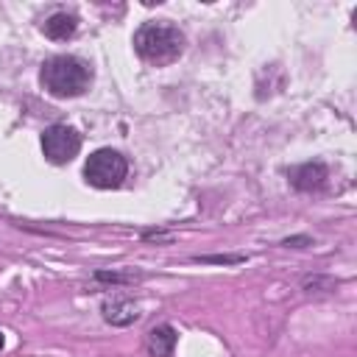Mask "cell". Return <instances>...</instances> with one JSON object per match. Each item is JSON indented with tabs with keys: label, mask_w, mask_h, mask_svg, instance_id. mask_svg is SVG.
<instances>
[{
	"label": "cell",
	"mask_w": 357,
	"mask_h": 357,
	"mask_svg": "<svg viewBox=\"0 0 357 357\" xmlns=\"http://www.w3.org/2000/svg\"><path fill=\"white\" fill-rule=\"evenodd\" d=\"M176 329L170 324H162V326H153L148 332V351L151 357H173V349H176Z\"/></svg>",
	"instance_id": "cell-8"
},
{
	"label": "cell",
	"mask_w": 357,
	"mask_h": 357,
	"mask_svg": "<svg viewBox=\"0 0 357 357\" xmlns=\"http://www.w3.org/2000/svg\"><path fill=\"white\" fill-rule=\"evenodd\" d=\"M39 145H42V153L50 165H67L78 156L81 151V134L73 128V126H64V123H56V126H47L39 137Z\"/></svg>",
	"instance_id": "cell-4"
},
{
	"label": "cell",
	"mask_w": 357,
	"mask_h": 357,
	"mask_svg": "<svg viewBox=\"0 0 357 357\" xmlns=\"http://www.w3.org/2000/svg\"><path fill=\"white\" fill-rule=\"evenodd\" d=\"M39 84L53 98H78L92 84V70L84 59L61 53L50 56L39 70Z\"/></svg>",
	"instance_id": "cell-2"
},
{
	"label": "cell",
	"mask_w": 357,
	"mask_h": 357,
	"mask_svg": "<svg viewBox=\"0 0 357 357\" xmlns=\"http://www.w3.org/2000/svg\"><path fill=\"white\" fill-rule=\"evenodd\" d=\"M128 176V159L114 148H98L84 162V178L95 190H114Z\"/></svg>",
	"instance_id": "cell-3"
},
{
	"label": "cell",
	"mask_w": 357,
	"mask_h": 357,
	"mask_svg": "<svg viewBox=\"0 0 357 357\" xmlns=\"http://www.w3.org/2000/svg\"><path fill=\"white\" fill-rule=\"evenodd\" d=\"M3 343H6V337H3V332H0V349H3Z\"/></svg>",
	"instance_id": "cell-10"
},
{
	"label": "cell",
	"mask_w": 357,
	"mask_h": 357,
	"mask_svg": "<svg viewBox=\"0 0 357 357\" xmlns=\"http://www.w3.org/2000/svg\"><path fill=\"white\" fill-rule=\"evenodd\" d=\"M195 262H212V265H234V262H245V257L243 254H237V257H195Z\"/></svg>",
	"instance_id": "cell-9"
},
{
	"label": "cell",
	"mask_w": 357,
	"mask_h": 357,
	"mask_svg": "<svg viewBox=\"0 0 357 357\" xmlns=\"http://www.w3.org/2000/svg\"><path fill=\"white\" fill-rule=\"evenodd\" d=\"M184 31L170 20H148L134 33V50L142 61L165 67L184 53Z\"/></svg>",
	"instance_id": "cell-1"
},
{
	"label": "cell",
	"mask_w": 357,
	"mask_h": 357,
	"mask_svg": "<svg viewBox=\"0 0 357 357\" xmlns=\"http://www.w3.org/2000/svg\"><path fill=\"white\" fill-rule=\"evenodd\" d=\"M326 176H329V173H326V165H324V162H307V165H298V167L290 170L293 187H296V190H304V192L324 187Z\"/></svg>",
	"instance_id": "cell-6"
},
{
	"label": "cell",
	"mask_w": 357,
	"mask_h": 357,
	"mask_svg": "<svg viewBox=\"0 0 357 357\" xmlns=\"http://www.w3.org/2000/svg\"><path fill=\"white\" fill-rule=\"evenodd\" d=\"M100 315L112 326H131L139 321V304L126 293H112L100 301Z\"/></svg>",
	"instance_id": "cell-5"
},
{
	"label": "cell",
	"mask_w": 357,
	"mask_h": 357,
	"mask_svg": "<svg viewBox=\"0 0 357 357\" xmlns=\"http://www.w3.org/2000/svg\"><path fill=\"white\" fill-rule=\"evenodd\" d=\"M75 31H78V17H75L73 11H53V14L42 22V33H45L47 39H56V42L70 39Z\"/></svg>",
	"instance_id": "cell-7"
}]
</instances>
